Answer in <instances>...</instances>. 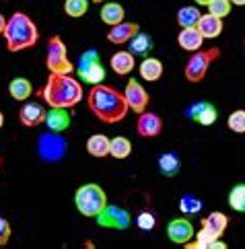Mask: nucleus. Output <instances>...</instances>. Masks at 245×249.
Masks as SVG:
<instances>
[{
  "mask_svg": "<svg viewBox=\"0 0 245 249\" xmlns=\"http://www.w3.org/2000/svg\"><path fill=\"white\" fill-rule=\"evenodd\" d=\"M87 107L103 124H120L130 111L124 91H118L116 87L105 83L91 87L87 93Z\"/></svg>",
  "mask_w": 245,
  "mask_h": 249,
  "instance_id": "f257e3e1",
  "label": "nucleus"
},
{
  "mask_svg": "<svg viewBox=\"0 0 245 249\" xmlns=\"http://www.w3.org/2000/svg\"><path fill=\"white\" fill-rule=\"evenodd\" d=\"M41 101L50 107L72 109L83 101V83L70 74H48V81L39 91Z\"/></svg>",
  "mask_w": 245,
  "mask_h": 249,
  "instance_id": "f03ea898",
  "label": "nucleus"
},
{
  "mask_svg": "<svg viewBox=\"0 0 245 249\" xmlns=\"http://www.w3.org/2000/svg\"><path fill=\"white\" fill-rule=\"evenodd\" d=\"M2 37H4V43H6V50L17 54V52L31 50V48L37 46L39 29H37V25H35V21L29 15L17 11L6 19V27H4Z\"/></svg>",
  "mask_w": 245,
  "mask_h": 249,
  "instance_id": "7ed1b4c3",
  "label": "nucleus"
},
{
  "mask_svg": "<svg viewBox=\"0 0 245 249\" xmlns=\"http://www.w3.org/2000/svg\"><path fill=\"white\" fill-rule=\"evenodd\" d=\"M76 212L85 218H97L107 206V194L99 183H83L74 192Z\"/></svg>",
  "mask_w": 245,
  "mask_h": 249,
  "instance_id": "20e7f679",
  "label": "nucleus"
},
{
  "mask_svg": "<svg viewBox=\"0 0 245 249\" xmlns=\"http://www.w3.org/2000/svg\"><path fill=\"white\" fill-rule=\"evenodd\" d=\"M221 58V50L218 48H206V50H198L192 52V56L186 62V68H183V76H186L188 83H202L210 66Z\"/></svg>",
  "mask_w": 245,
  "mask_h": 249,
  "instance_id": "39448f33",
  "label": "nucleus"
},
{
  "mask_svg": "<svg viewBox=\"0 0 245 249\" xmlns=\"http://www.w3.org/2000/svg\"><path fill=\"white\" fill-rule=\"evenodd\" d=\"M46 68L50 74H72L74 64L68 58L66 43L60 35H52L46 46Z\"/></svg>",
  "mask_w": 245,
  "mask_h": 249,
  "instance_id": "423d86ee",
  "label": "nucleus"
},
{
  "mask_svg": "<svg viewBox=\"0 0 245 249\" xmlns=\"http://www.w3.org/2000/svg\"><path fill=\"white\" fill-rule=\"evenodd\" d=\"M76 72H78V81H83L87 85H99L105 81V68L101 64V56L97 50H87L81 54V58H78V66Z\"/></svg>",
  "mask_w": 245,
  "mask_h": 249,
  "instance_id": "0eeeda50",
  "label": "nucleus"
},
{
  "mask_svg": "<svg viewBox=\"0 0 245 249\" xmlns=\"http://www.w3.org/2000/svg\"><path fill=\"white\" fill-rule=\"evenodd\" d=\"M68 153V142L58 132H46L37 138V155L46 163H60Z\"/></svg>",
  "mask_w": 245,
  "mask_h": 249,
  "instance_id": "6e6552de",
  "label": "nucleus"
},
{
  "mask_svg": "<svg viewBox=\"0 0 245 249\" xmlns=\"http://www.w3.org/2000/svg\"><path fill=\"white\" fill-rule=\"evenodd\" d=\"M97 220L99 227H105V229H116V231H126L130 227V212L124 210L122 206H105L101 214L95 218Z\"/></svg>",
  "mask_w": 245,
  "mask_h": 249,
  "instance_id": "1a4fd4ad",
  "label": "nucleus"
},
{
  "mask_svg": "<svg viewBox=\"0 0 245 249\" xmlns=\"http://www.w3.org/2000/svg\"><path fill=\"white\" fill-rule=\"evenodd\" d=\"M124 97H126L128 107L134 113H142L144 109H148V103H151V95H148V91L138 81H134V78H130V81L126 83Z\"/></svg>",
  "mask_w": 245,
  "mask_h": 249,
  "instance_id": "9d476101",
  "label": "nucleus"
},
{
  "mask_svg": "<svg viewBox=\"0 0 245 249\" xmlns=\"http://www.w3.org/2000/svg\"><path fill=\"white\" fill-rule=\"evenodd\" d=\"M163 126H165V122L161 115L148 111V109L138 113V118H136V132L142 138H157L163 132Z\"/></svg>",
  "mask_w": 245,
  "mask_h": 249,
  "instance_id": "9b49d317",
  "label": "nucleus"
},
{
  "mask_svg": "<svg viewBox=\"0 0 245 249\" xmlns=\"http://www.w3.org/2000/svg\"><path fill=\"white\" fill-rule=\"evenodd\" d=\"M194 235H196L194 225L190 222L188 216H179V218L169 220V225H167V237H169V241L177 243V245H186L188 241L194 239Z\"/></svg>",
  "mask_w": 245,
  "mask_h": 249,
  "instance_id": "f8f14e48",
  "label": "nucleus"
},
{
  "mask_svg": "<svg viewBox=\"0 0 245 249\" xmlns=\"http://www.w3.org/2000/svg\"><path fill=\"white\" fill-rule=\"evenodd\" d=\"M138 31H140V25L138 23L122 21L118 25H113V27H109V31H107L105 37H107V41L113 43V46H124V43H128Z\"/></svg>",
  "mask_w": 245,
  "mask_h": 249,
  "instance_id": "ddd939ff",
  "label": "nucleus"
},
{
  "mask_svg": "<svg viewBox=\"0 0 245 249\" xmlns=\"http://www.w3.org/2000/svg\"><path fill=\"white\" fill-rule=\"evenodd\" d=\"M43 124H46V128L50 132L62 134V132H66L70 128V124H72V115H70V109H66V107H50Z\"/></svg>",
  "mask_w": 245,
  "mask_h": 249,
  "instance_id": "4468645a",
  "label": "nucleus"
},
{
  "mask_svg": "<svg viewBox=\"0 0 245 249\" xmlns=\"http://www.w3.org/2000/svg\"><path fill=\"white\" fill-rule=\"evenodd\" d=\"M46 113L48 109L43 107L41 103H25L23 107L19 109V120L23 126H27V128H37L41 126L43 122H46Z\"/></svg>",
  "mask_w": 245,
  "mask_h": 249,
  "instance_id": "2eb2a0df",
  "label": "nucleus"
},
{
  "mask_svg": "<svg viewBox=\"0 0 245 249\" xmlns=\"http://www.w3.org/2000/svg\"><path fill=\"white\" fill-rule=\"evenodd\" d=\"M177 46L192 54V52H198L204 48V37L198 31V27H183L177 35Z\"/></svg>",
  "mask_w": 245,
  "mask_h": 249,
  "instance_id": "dca6fc26",
  "label": "nucleus"
},
{
  "mask_svg": "<svg viewBox=\"0 0 245 249\" xmlns=\"http://www.w3.org/2000/svg\"><path fill=\"white\" fill-rule=\"evenodd\" d=\"M165 72V66L159 58H151V56H144V60L138 64V74L142 81L146 83H157Z\"/></svg>",
  "mask_w": 245,
  "mask_h": 249,
  "instance_id": "f3484780",
  "label": "nucleus"
},
{
  "mask_svg": "<svg viewBox=\"0 0 245 249\" xmlns=\"http://www.w3.org/2000/svg\"><path fill=\"white\" fill-rule=\"evenodd\" d=\"M198 31L202 33V37L204 39H216V37H221V33L225 29V23L221 17H214V15H202L200 17V21H198Z\"/></svg>",
  "mask_w": 245,
  "mask_h": 249,
  "instance_id": "a211bd4d",
  "label": "nucleus"
},
{
  "mask_svg": "<svg viewBox=\"0 0 245 249\" xmlns=\"http://www.w3.org/2000/svg\"><path fill=\"white\" fill-rule=\"evenodd\" d=\"M109 66H111V70L118 76H128L134 70V66H136L134 54L130 50H120V52H116V54L111 56Z\"/></svg>",
  "mask_w": 245,
  "mask_h": 249,
  "instance_id": "6ab92c4d",
  "label": "nucleus"
},
{
  "mask_svg": "<svg viewBox=\"0 0 245 249\" xmlns=\"http://www.w3.org/2000/svg\"><path fill=\"white\" fill-rule=\"evenodd\" d=\"M190 118L198 124H202V126H212V124L218 120V111L212 103L200 101L190 109Z\"/></svg>",
  "mask_w": 245,
  "mask_h": 249,
  "instance_id": "aec40b11",
  "label": "nucleus"
},
{
  "mask_svg": "<svg viewBox=\"0 0 245 249\" xmlns=\"http://www.w3.org/2000/svg\"><path fill=\"white\" fill-rule=\"evenodd\" d=\"M8 95L13 97L15 101H27L29 97L33 95V85L29 78H25V76H15L11 83H8Z\"/></svg>",
  "mask_w": 245,
  "mask_h": 249,
  "instance_id": "412c9836",
  "label": "nucleus"
},
{
  "mask_svg": "<svg viewBox=\"0 0 245 249\" xmlns=\"http://www.w3.org/2000/svg\"><path fill=\"white\" fill-rule=\"evenodd\" d=\"M101 21L105 25H109V27H113V25H118L122 21H126V8L122 6L120 2H103L101 6Z\"/></svg>",
  "mask_w": 245,
  "mask_h": 249,
  "instance_id": "4be33fe9",
  "label": "nucleus"
},
{
  "mask_svg": "<svg viewBox=\"0 0 245 249\" xmlns=\"http://www.w3.org/2000/svg\"><path fill=\"white\" fill-rule=\"evenodd\" d=\"M109 142H111V138H107L105 134H93L87 140V153L95 159L109 157Z\"/></svg>",
  "mask_w": 245,
  "mask_h": 249,
  "instance_id": "5701e85b",
  "label": "nucleus"
},
{
  "mask_svg": "<svg viewBox=\"0 0 245 249\" xmlns=\"http://www.w3.org/2000/svg\"><path fill=\"white\" fill-rule=\"evenodd\" d=\"M128 43H130V52H132L134 56H146L148 52L153 50V46H155V41H153L151 35L142 33V31H138Z\"/></svg>",
  "mask_w": 245,
  "mask_h": 249,
  "instance_id": "b1692460",
  "label": "nucleus"
},
{
  "mask_svg": "<svg viewBox=\"0 0 245 249\" xmlns=\"http://www.w3.org/2000/svg\"><path fill=\"white\" fill-rule=\"evenodd\" d=\"M159 171L165 175V177H173V175H177L179 173V167H181V161H179V157L175 155V153H163L159 157Z\"/></svg>",
  "mask_w": 245,
  "mask_h": 249,
  "instance_id": "393cba45",
  "label": "nucleus"
},
{
  "mask_svg": "<svg viewBox=\"0 0 245 249\" xmlns=\"http://www.w3.org/2000/svg\"><path fill=\"white\" fill-rule=\"evenodd\" d=\"M130 155H132V142H130L126 136H116L111 138L109 142V157L113 159H128Z\"/></svg>",
  "mask_w": 245,
  "mask_h": 249,
  "instance_id": "a878e982",
  "label": "nucleus"
},
{
  "mask_svg": "<svg viewBox=\"0 0 245 249\" xmlns=\"http://www.w3.org/2000/svg\"><path fill=\"white\" fill-rule=\"evenodd\" d=\"M179 212L183 216H196L202 212V200L196 198L194 194H183L179 198Z\"/></svg>",
  "mask_w": 245,
  "mask_h": 249,
  "instance_id": "bb28decb",
  "label": "nucleus"
},
{
  "mask_svg": "<svg viewBox=\"0 0 245 249\" xmlns=\"http://www.w3.org/2000/svg\"><path fill=\"white\" fill-rule=\"evenodd\" d=\"M200 17H202V13H200L198 6H181L177 11V25L183 29V27H196Z\"/></svg>",
  "mask_w": 245,
  "mask_h": 249,
  "instance_id": "cd10ccee",
  "label": "nucleus"
},
{
  "mask_svg": "<svg viewBox=\"0 0 245 249\" xmlns=\"http://www.w3.org/2000/svg\"><path fill=\"white\" fill-rule=\"evenodd\" d=\"M91 0H64V13L70 19H81L89 13Z\"/></svg>",
  "mask_w": 245,
  "mask_h": 249,
  "instance_id": "c85d7f7f",
  "label": "nucleus"
},
{
  "mask_svg": "<svg viewBox=\"0 0 245 249\" xmlns=\"http://www.w3.org/2000/svg\"><path fill=\"white\" fill-rule=\"evenodd\" d=\"M229 206L235 210V212H245V183H237L233 185L231 192H229Z\"/></svg>",
  "mask_w": 245,
  "mask_h": 249,
  "instance_id": "c756f323",
  "label": "nucleus"
},
{
  "mask_svg": "<svg viewBox=\"0 0 245 249\" xmlns=\"http://www.w3.org/2000/svg\"><path fill=\"white\" fill-rule=\"evenodd\" d=\"M227 126L235 134H245V109H235L227 120Z\"/></svg>",
  "mask_w": 245,
  "mask_h": 249,
  "instance_id": "7c9ffc66",
  "label": "nucleus"
},
{
  "mask_svg": "<svg viewBox=\"0 0 245 249\" xmlns=\"http://www.w3.org/2000/svg\"><path fill=\"white\" fill-rule=\"evenodd\" d=\"M206 8H208V13H210V15L225 19V17H229V15H231L233 4H231V0H212V2H210Z\"/></svg>",
  "mask_w": 245,
  "mask_h": 249,
  "instance_id": "2f4dec72",
  "label": "nucleus"
},
{
  "mask_svg": "<svg viewBox=\"0 0 245 249\" xmlns=\"http://www.w3.org/2000/svg\"><path fill=\"white\" fill-rule=\"evenodd\" d=\"M155 225H157V218H155V214L151 210H142L136 216V227L140 231H144V233H151V231L155 229Z\"/></svg>",
  "mask_w": 245,
  "mask_h": 249,
  "instance_id": "473e14b6",
  "label": "nucleus"
},
{
  "mask_svg": "<svg viewBox=\"0 0 245 249\" xmlns=\"http://www.w3.org/2000/svg\"><path fill=\"white\" fill-rule=\"evenodd\" d=\"M11 235H13V227L8 218L0 216V247H6L8 241H11Z\"/></svg>",
  "mask_w": 245,
  "mask_h": 249,
  "instance_id": "72a5a7b5",
  "label": "nucleus"
},
{
  "mask_svg": "<svg viewBox=\"0 0 245 249\" xmlns=\"http://www.w3.org/2000/svg\"><path fill=\"white\" fill-rule=\"evenodd\" d=\"M4 27H6V17H4L2 13H0V35L4 33Z\"/></svg>",
  "mask_w": 245,
  "mask_h": 249,
  "instance_id": "f704fd0d",
  "label": "nucleus"
},
{
  "mask_svg": "<svg viewBox=\"0 0 245 249\" xmlns=\"http://www.w3.org/2000/svg\"><path fill=\"white\" fill-rule=\"evenodd\" d=\"M194 2H196L198 6H208L210 2H212V0H194Z\"/></svg>",
  "mask_w": 245,
  "mask_h": 249,
  "instance_id": "c9c22d12",
  "label": "nucleus"
},
{
  "mask_svg": "<svg viewBox=\"0 0 245 249\" xmlns=\"http://www.w3.org/2000/svg\"><path fill=\"white\" fill-rule=\"evenodd\" d=\"M233 6H245V0H231Z\"/></svg>",
  "mask_w": 245,
  "mask_h": 249,
  "instance_id": "e433bc0d",
  "label": "nucleus"
},
{
  "mask_svg": "<svg viewBox=\"0 0 245 249\" xmlns=\"http://www.w3.org/2000/svg\"><path fill=\"white\" fill-rule=\"evenodd\" d=\"M2 126H4V113L0 111V130H2Z\"/></svg>",
  "mask_w": 245,
  "mask_h": 249,
  "instance_id": "4c0bfd02",
  "label": "nucleus"
},
{
  "mask_svg": "<svg viewBox=\"0 0 245 249\" xmlns=\"http://www.w3.org/2000/svg\"><path fill=\"white\" fill-rule=\"evenodd\" d=\"M91 2H95V4H103V2H107V0H91Z\"/></svg>",
  "mask_w": 245,
  "mask_h": 249,
  "instance_id": "58836bf2",
  "label": "nucleus"
},
{
  "mask_svg": "<svg viewBox=\"0 0 245 249\" xmlns=\"http://www.w3.org/2000/svg\"><path fill=\"white\" fill-rule=\"evenodd\" d=\"M0 169H2V157H0Z\"/></svg>",
  "mask_w": 245,
  "mask_h": 249,
  "instance_id": "ea45409f",
  "label": "nucleus"
},
{
  "mask_svg": "<svg viewBox=\"0 0 245 249\" xmlns=\"http://www.w3.org/2000/svg\"><path fill=\"white\" fill-rule=\"evenodd\" d=\"M243 48H245V39H243Z\"/></svg>",
  "mask_w": 245,
  "mask_h": 249,
  "instance_id": "a19ab883",
  "label": "nucleus"
}]
</instances>
